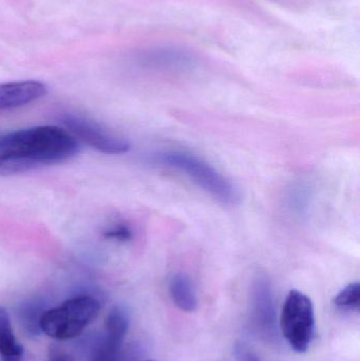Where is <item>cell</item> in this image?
<instances>
[{
    "label": "cell",
    "mask_w": 360,
    "mask_h": 361,
    "mask_svg": "<svg viewBox=\"0 0 360 361\" xmlns=\"http://www.w3.org/2000/svg\"><path fill=\"white\" fill-rule=\"evenodd\" d=\"M120 347L108 343L105 339L101 341L92 361H120Z\"/></svg>",
    "instance_id": "5bb4252c"
},
{
    "label": "cell",
    "mask_w": 360,
    "mask_h": 361,
    "mask_svg": "<svg viewBox=\"0 0 360 361\" xmlns=\"http://www.w3.org/2000/svg\"><path fill=\"white\" fill-rule=\"evenodd\" d=\"M49 361H71L69 356L66 355L61 350L51 348L49 352Z\"/></svg>",
    "instance_id": "2e32d148"
},
{
    "label": "cell",
    "mask_w": 360,
    "mask_h": 361,
    "mask_svg": "<svg viewBox=\"0 0 360 361\" xmlns=\"http://www.w3.org/2000/svg\"><path fill=\"white\" fill-rule=\"evenodd\" d=\"M23 356V348L15 337L10 316L4 307H0V360L21 361Z\"/></svg>",
    "instance_id": "30bf717a"
},
{
    "label": "cell",
    "mask_w": 360,
    "mask_h": 361,
    "mask_svg": "<svg viewBox=\"0 0 360 361\" xmlns=\"http://www.w3.org/2000/svg\"><path fill=\"white\" fill-rule=\"evenodd\" d=\"M44 305L38 301H30L23 303L18 310L19 322L25 332L30 336H38L42 333L40 331V319L44 312Z\"/></svg>",
    "instance_id": "8fae6325"
},
{
    "label": "cell",
    "mask_w": 360,
    "mask_h": 361,
    "mask_svg": "<svg viewBox=\"0 0 360 361\" xmlns=\"http://www.w3.org/2000/svg\"><path fill=\"white\" fill-rule=\"evenodd\" d=\"M129 318L122 307H114L110 311L106 322L105 338L110 343L122 345L128 332Z\"/></svg>",
    "instance_id": "7c38bea8"
},
{
    "label": "cell",
    "mask_w": 360,
    "mask_h": 361,
    "mask_svg": "<svg viewBox=\"0 0 360 361\" xmlns=\"http://www.w3.org/2000/svg\"><path fill=\"white\" fill-rule=\"evenodd\" d=\"M80 152L73 135L58 126H36L0 137V176L25 173L69 160Z\"/></svg>",
    "instance_id": "6da1fadb"
},
{
    "label": "cell",
    "mask_w": 360,
    "mask_h": 361,
    "mask_svg": "<svg viewBox=\"0 0 360 361\" xmlns=\"http://www.w3.org/2000/svg\"><path fill=\"white\" fill-rule=\"evenodd\" d=\"M104 237L107 239L116 240V241H130L132 239V231L126 225H116L112 228L107 229L104 233Z\"/></svg>",
    "instance_id": "9a60e30c"
},
{
    "label": "cell",
    "mask_w": 360,
    "mask_h": 361,
    "mask_svg": "<svg viewBox=\"0 0 360 361\" xmlns=\"http://www.w3.org/2000/svg\"><path fill=\"white\" fill-rule=\"evenodd\" d=\"M48 93V87L37 80L0 85V111L23 107Z\"/></svg>",
    "instance_id": "8992f818"
},
{
    "label": "cell",
    "mask_w": 360,
    "mask_h": 361,
    "mask_svg": "<svg viewBox=\"0 0 360 361\" xmlns=\"http://www.w3.org/2000/svg\"><path fill=\"white\" fill-rule=\"evenodd\" d=\"M63 123L75 139L78 137L87 145L103 154H123L130 149V144L126 140L110 135L99 125L86 118L67 116L63 118Z\"/></svg>",
    "instance_id": "5b68a950"
},
{
    "label": "cell",
    "mask_w": 360,
    "mask_h": 361,
    "mask_svg": "<svg viewBox=\"0 0 360 361\" xmlns=\"http://www.w3.org/2000/svg\"><path fill=\"white\" fill-rule=\"evenodd\" d=\"M99 311L101 305L94 297H73L59 307L44 312L40 319V331L57 341L75 338L97 319Z\"/></svg>",
    "instance_id": "3957f363"
},
{
    "label": "cell",
    "mask_w": 360,
    "mask_h": 361,
    "mask_svg": "<svg viewBox=\"0 0 360 361\" xmlns=\"http://www.w3.org/2000/svg\"><path fill=\"white\" fill-rule=\"evenodd\" d=\"M139 61L154 69L182 70L192 67L194 57L187 50L177 47H156L142 53Z\"/></svg>",
    "instance_id": "ba28073f"
},
{
    "label": "cell",
    "mask_w": 360,
    "mask_h": 361,
    "mask_svg": "<svg viewBox=\"0 0 360 361\" xmlns=\"http://www.w3.org/2000/svg\"><path fill=\"white\" fill-rule=\"evenodd\" d=\"M146 361H154V360H146Z\"/></svg>",
    "instance_id": "ac0fdd59"
},
{
    "label": "cell",
    "mask_w": 360,
    "mask_h": 361,
    "mask_svg": "<svg viewBox=\"0 0 360 361\" xmlns=\"http://www.w3.org/2000/svg\"><path fill=\"white\" fill-rule=\"evenodd\" d=\"M254 315L256 322L266 333H272L275 330L276 312L273 301L272 288L270 280L264 275H258L253 282L252 288Z\"/></svg>",
    "instance_id": "52a82bcc"
},
{
    "label": "cell",
    "mask_w": 360,
    "mask_h": 361,
    "mask_svg": "<svg viewBox=\"0 0 360 361\" xmlns=\"http://www.w3.org/2000/svg\"><path fill=\"white\" fill-rule=\"evenodd\" d=\"M336 307L346 311H359L360 305V284L359 282L349 284L342 288L335 298Z\"/></svg>",
    "instance_id": "4fadbf2b"
},
{
    "label": "cell",
    "mask_w": 360,
    "mask_h": 361,
    "mask_svg": "<svg viewBox=\"0 0 360 361\" xmlns=\"http://www.w3.org/2000/svg\"><path fill=\"white\" fill-rule=\"evenodd\" d=\"M280 326L294 351H308L314 337L315 313L312 300L306 294L297 290L289 293L281 312Z\"/></svg>",
    "instance_id": "277c9868"
},
{
    "label": "cell",
    "mask_w": 360,
    "mask_h": 361,
    "mask_svg": "<svg viewBox=\"0 0 360 361\" xmlns=\"http://www.w3.org/2000/svg\"><path fill=\"white\" fill-rule=\"evenodd\" d=\"M237 354H238L239 357L242 361H260L255 354L251 353L249 350L244 349V348H240Z\"/></svg>",
    "instance_id": "e0dca14e"
},
{
    "label": "cell",
    "mask_w": 360,
    "mask_h": 361,
    "mask_svg": "<svg viewBox=\"0 0 360 361\" xmlns=\"http://www.w3.org/2000/svg\"><path fill=\"white\" fill-rule=\"evenodd\" d=\"M170 296L175 305L182 311L192 313L198 307V298L192 279L186 274L178 273L173 276L169 284Z\"/></svg>",
    "instance_id": "9c48e42d"
},
{
    "label": "cell",
    "mask_w": 360,
    "mask_h": 361,
    "mask_svg": "<svg viewBox=\"0 0 360 361\" xmlns=\"http://www.w3.org/2000/svg\"><path fill=\"white\" fill-rule=\"evenodd\" d=\"M154 161L181 171L224 205L235 206L240 203L241 195L237 187L215 167L194 154L168 150L156 154Z\"/></svg>",
    "instance_id": "7a4b0ae2"
}]
</instances>
